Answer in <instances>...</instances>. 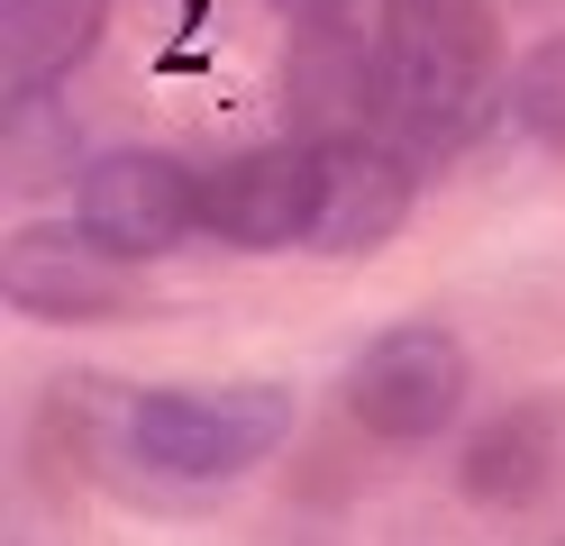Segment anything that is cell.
<instances>
[{
	"label": "cell",
	"mask_w": 565,
	"mask_h": 546,
	"mask_svg": "<svg viewBox=\"0 0 565 546\" xmlns=\"http://www.w3.org/2000/svg\"><path fill=\"white\" fill-rule=\"evenodd\" d=\"M365 46H374V128L419 164L475 146L511 92L492 0H383Z\"/></svg>",
	"instance_id": "obj_1"
},
{
	"label": "cell",
	"mask_w": 565,
	"mask_h": 546,
	"mask_svg": "<svg viewBox=\"0 0 565 546\" xmlns=\"http://www.w3.org/2000/svg\"><path fill=\"white\" fill-rule=\"evenodd\" d=\"M292 419L301 410L282 383H164L119 400V456H137V473H156V483L210 492L256 473L292 437Z\"/></svg>",
	"instance_id": "obj_2"
},
{
	"label": "cell",
	"mask_w": 565,
	"mask_h": 546,
	"mask_svg": "<svg viewBox=\"0 0 565 546\" xmlns=\"http://www.w3.org/2000/svg\"><path fill=\"white\" fill-rule=\"evenodd\" d=\"M466 392H475V355L447 319H393L347 364V419L365 437H383V447L447 437L456 410H466Z\"/></svg>",
	"instance_id": "obj_3"
},
{
	"label": "cell",
	"mask_w": 565,
	"mask_h": 546,
	"mask_svg": "<svg viewBox=\"0 0 565 546\" xmlns=\"http://www.w3.org/2000/svg\"><path fill=\"white\" fill-rule=\"evenodd\" d=\"M74 218L110 255L156 265L183 237H201V173L183 156H164V146H110V156H92L74 173Z\"/></svg>",
	"instance_id": "obj_4"
},
{
	"label": "cell",
	"mask_w": 565,
	"mask_h": 546,
	"mask_svg": "<svg viewBox=\"0 0 565 546\" xmlns=\"http://www.w3.org/2000/svg\"><path fill=\"white\" fill-rule=\"evenodd\" d=\"M0 301L19 319H46V328H100V319L137 310V265L110 255L83 218L74 228L28 218V228H10V246H0Z\"/></svg>",
	"instance_id": "obj_5"
},
{
	"label": "cell",
	"mask_w": 565,
	"mask_h": 546,
	"mask_svg": "<svg viewBox=\"0 0 565 546\" xmlns=\"http://www.w3.org/2000/svg\"><path fill=\"white\" fill-rule=\"evenodd\" d=\"M310 210H320V146L310 137L237 146L201 173V237H220L237 255L310 246Z\"/></svg>",
	"instance_id": "obj_6"
},
{
	"label": "cell",
	"mask_w": 565,
	"mask_h": 546,
	"mask_svg": "<svg viewBox=\"0 0 565 546\" xmlns=\"http://www.w3.org/2000/svg\"><path fill=\"white\" fill-rule=\"evenodd\" d=\"M419 201V156H402L383 128L320 137V210H310V255H383Z\"/></svg>",
	"instance_id": "obj_7"
},
{
	"label": "cell",
	"mask_w": 565,
	"mask_h": 546,
	"mask_svg": "<svg viewBox=\"0 0 565 546\" xmlns=\"http://www.w3.org/2000/svg\"><path fill=\"white\" fill-rule=\"evenodd\" d=\"M556 456H565V419L556 400H511V410H492L466 456H456V492L475 510H529L547 483H556Z\"/></svg>",
	"instance_id": "obj_8"
},
{
	"label": "cell",
	"mask_w": 565,
	"mask_h": 546,
	"mask_svg": "<svg viewBox=\"0 0 565 546\" xmlns=\"http://www.w3.org/2000/svg\"><path fill=\"white\" fill-rule=\"evenodd\" d=\"M282 109H292V137H356L374 128V46L338 28H301L292 64H282Z\"/></svg>",
	"instance_id": "obj_9"
},
{
	"label": "cell",
	"mask_w": 565,
	"mask_h": 546,
	"mask_svg": "<svg viewBox=\"0 0 565 546\" xmlns=\"http://www.w3.org/2000/svg\"><path fill=\"white\" fill-rule=\"evenodd\" d=\"M110 0H0V100H46L92 64Z\"/></svg>",
	"instance_id": "obj_10"
},
{
	"label": "cell",
	"mask_w": 565,
	"mask_h": 546,
	"mask_svg": "<svg viewBox=\"0 0 565 546\" xmlns=\"http://www.w3.org/2000/svg\"><path fill=\"white\" fill-rule=\"evenodd\" d=\"M502 109H511V128L529 137V146H547V156H565V28L556 36H539L520 64H511V92H502Z\"/></svg>",
	"instance_id": "obj_11"
},
{
	"label": "cell",
	"mask_w": 565,
	"mask_h": 546,
	"mask_svg": "<svg viewBox=\"0 0 565 546\" xmlns=\"http://www.w3.org/2000/svg\"><path fill=\"white\" fill-rule=\"evenodd\" d=\"M74 164V119L46 100H10V192H38V182H64Z\"/></svg>",
	"instance_id": "obj_12"
},
{
	"label": "cell",
	"mask_w": 565,
	"mask_h": 546,
	"mask_svg": "<svg viewBox=\"0 0 565 546\" xmlns=\"http://www.w3.org/2000/svg\"><path fill=\"white\" fill-rule=\"evenodd\" d=\"M274 10L292 19V28H338L347 10H356V0H274Z\"/></svg>",
	"instance_id": "obj_13"
},
{
	"label": "cell",
	"mask_w": 565,
	"mask_h": 546,
	"mask_svg": "<svg viewBox=\"0 0 565 546\" xmlns=\"http://www.w3.org/2000/svg\"><path fill=\"white\" fill-rule=\"evenodd\" d=\"M529 10H565V0H529Z\"/></svg>",
	"instance_id": "obj_14"
}]
</instances>
